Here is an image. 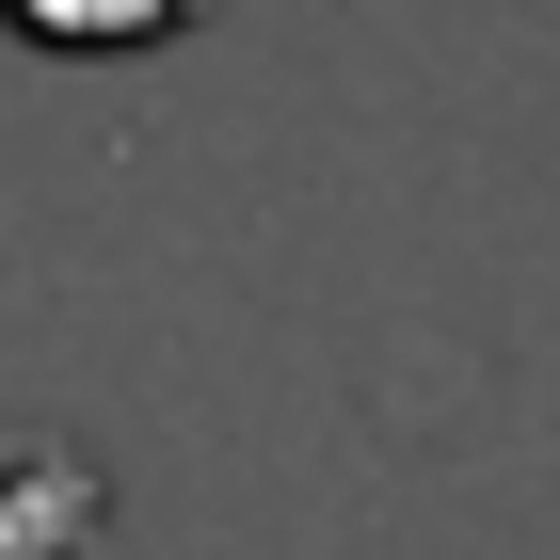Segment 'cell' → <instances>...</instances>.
I'll use <instances>...</instances> for the list:
<instances>
[{"label":"cell","mask_w":560,"mask_h":560,"mask_svg":"<svg viewBox=\"0 0 560 560\" xmlns=\"http://www.w3.org/2000/svg\"><path fill=\"white\" fill-rule=\"evenodd\" d=\"M33 48H161V33H192V0H0Z\"/></svg>","instance_id":"6da1fadb"}]
</instances>
